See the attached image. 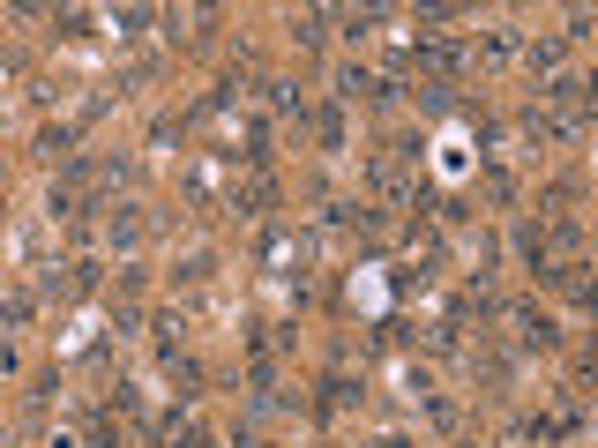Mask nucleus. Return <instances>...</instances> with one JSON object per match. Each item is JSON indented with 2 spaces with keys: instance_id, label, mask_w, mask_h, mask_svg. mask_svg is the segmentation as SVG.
Wrapping results in <instances>:
<instances>
[{
  "instance_id": "nucleus-5",
  "label": "nucleus",
  "mask_w": 598,
  "mask_h": 448,
  "mask_svg": "<svg viewBox=\"0 0 598 448\" xmlns=\"http://www.w3.org/2000/svg\"><path fill=\"white\" fill-rule=\"evenodd\" d=\"M157 434H165L172 448H210V434H202V426H187V419H165Z\"/></svg>"
},
{
  "instance_id": "nucleus-4",
  "label": "nucleus",
  "mask_w": 598,
  "mask_h": 448,
  "mask_svg": "<svg viewBox=\"0 0 598 448\" xmlns=\"http://www.w3.org/2000/svg\"><path fill=\"white\" fill-rule=\"evenodd\" d=\"M337 23L352 30V38H367V30H382V23H389V8H344Z\"/></svg>"
},
{
  "instance_id": "nucleus-12",
  "label": "nucleus",
  "mask_w": 598,
  "mask_h": 448,
  "mask_svg": "<svg viewBox=\"0 0 598 448\" xmlns=\"http://www.w3.org/2000/svg\"><path fill=\"white\" fill-rule=\"evenodd\" d=\"M270 105H277V112H307V105H299V90H292V83H270Z\"/></svg>"
},
{
  "instance_id": "nucleus-10",
  "label": "nucleus",
  "mask_w": 598,
  "mask_h": 448,
  "mask_svg": "<svg viewBox=\"0 0 598 448\" xmlns=\"http://www.w3.org/2000/svg\"><path fill=\"white\" fill-rule=\"evenodd\" d=\"M113 23H120V38H143V23H150V8H120V15H113Z\"/></svg>"
},
{
  "instance_id": "nucleus-9",
  "label": "nucleus",
  "mask_w": 598,
  "mask_h": 448,
  "mask_svg": "<svg viewBox=\"0 0 598 448\" xmlns=\"http://www.w3.org/2000/svg\"><path fill=\"white\" fill-rule=\"evenodd\" d=\"M509 53H516L509 30H486V38H479V60H509Z\"/></svg>"
},
{
  "instance_id": "nucleus-6",
  "label": "nucleus",
  "mask_w": 598,
  "mask_h": 448,
  "mask_svg": "<svg viewBox=\"0 0 598 448\" xmlns=\"http://www.w3.org/2000/svg\"><path fill=\"white\" fill-rule=\"evenodd\" d=\"M68 150H75L68 127H45V135H38V157H53V165H68Z\"/></svg>"
},
{
  "instance_id": "nucleus-8",
  "label": "nucleus",
  "mask_w": 598,
  "mask_h": 448,
  "mask_svg": "<svg viewBox=\"0 0 598 448\" xmlns=\"http://www.w3.org/2000/svg\"><path fill=\"white\" fill-rule=\"evenodd\" d=\"M210 269H217V262H210V254H187V262H180V269H172V277H180V284H210Z\"/></svg>"
},
{
  "instance_id": "nucleus-11",
  "label": "nucleus",
  "mask_w": 598,
  "mask_h": 448,
  "mask_svg": "<svg viewBox=\"0 0 598 448\" xmlns=\"http://www.w3.org/2000/svg\"><path fill=\"white\" fill-rule=\"evenodd\" d=\"M531 68H561V38H539V45H531Z\"/></svg>"
},
{
  "instance_id": "nucleus-1",
  "label": "nucleus",
  "mask_w": 598,
  "mask_h": 448,
  "mask_svg": "<svg viewBox=\"0 0 598 448\" xmlns=\"http://www.w3.org/2000/svg\"><path fill=\"white\" fill-rule=\"evenodd\" d=\"M509 322H516V344H524V351H554V344H561V329H554V322H546V314H539V307H516V314H509Z\"/></svg>"
},
{
  "instance_id": "nucleus-2",
  "label": "nucleus",
  "mask_w": 598,
  "mask_h": 448,
  "mask_svg": "<svg viewBox=\"0 0 598 448\" xmlns=\"http://www.w3.org/2000/svg\"><path fill=\"white\" fill-rule=\"evenodd\" d=\"M337 98H352V105H359V98H374V105H382V83H374L367 68H344V75H337Z\"/></svg>"
},
{
  "instance_id": "nucleus-3",
  "label": "nucleus",
  "mask_w": 598,
  "mask_h": 448,
  "mask_svg": "<svg viewBox=\"0 0 598 448\" xmlns=\"http://www.w3.org/2000/svg\"><path fill=\"white\" fill-rule=\"evenodd\" d=\"M322 389H329V396H322V404H329V411H352V404H359V396H367V389H359V381H344V374H329V381H322Z\"/></svg>"
},
{
  "instance_id": "nucleus-7",
  "label": "nucleus",
  "mask_w": 598,
  "mask_h": 448,
  "mask_svg": "<svg viewBox=\"0 0 598 448\" xmlns=\"http://www.w3.org/2000/svg\"><path fill=\"white\" fill-rule=\"evenodd\" d=\"M322 30H329V15H292V45H322Z\"/></svg>"
}]
</instances>
